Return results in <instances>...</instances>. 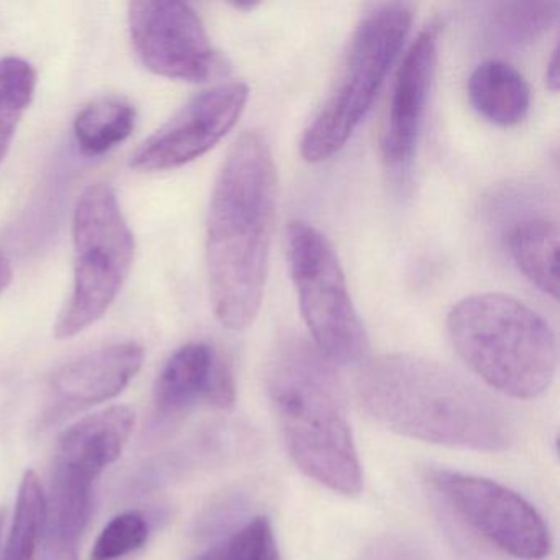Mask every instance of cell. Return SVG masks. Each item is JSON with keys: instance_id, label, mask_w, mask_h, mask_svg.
I'll use <instances>...</instances> for the list:
<instances>
[{"instance_id": "obj_1", "label": "cell", "mask_w": 560, "mask_h": 560, "mask_svg": "<svg viewBox=\"0 0 560 560\" xmlns=\"http://www.w3.org/2000/svg\"><path fill=\"white\" fill-rule=\"evenodd\" d=\"M277 201L273 153L264 133L247 130L222 163L206 222L212 310L228 329H247L260 311Z\"/></svg>"}, {"instance_id": "obj_2", "label": "cell", "mask_w": 560, "mask_h": 560, "mask_svg": "<svg viewBox=\"0 0 560 560\" xmlns=\"http://www.w3.org/2000/svg\"><path fill=\"white\" fill-rule=\"evenodd\" d=\"M360 405L383 428L432 444L500 452L513 422L493 398L448 366L392 353L373 360L359 378Z\"/></svg>"}, {"instance_id": "obj_3", "label": "cell", "mask_w": 560, "mask_h": 560, "mask_svg": "<svg viewBox=\"0 0 560 560\" xmlns=\"http://www.w3.org/2000/svg\"><path fill=\"white\" fill-rule=\"evenodd\" d=\"M267 392L296 467L336 493L360 494L362 464L334 363L304 337L287 336L271 353Z\"/></svg>"}, {"instance_id": "obj_4", "label": "cell", "mask_w": 560, "mask_h": 560, "mask_svg": "<svg viewBox=\"0 0 560 560\" xmlns=\"http://www.w3.org/2000/svg\"><path fill=\"white\" fill-rule=\"evenodd\" d=\"M447 334L471 372L511 398H537L556 376V334L516 298L500 293L464 298L448 313Z\"/></svg>"}, {"instance_id": "obj_5", "label": "cell", "mask_w": 560, "mask_h": 560, "mask_svg": "<svg viewBox=\"0 0 560 560\" xmlns=\"http://www.w3.org/2000/svg\"><path fill=\"white\" fill-rule=\"evenodd\" d=\"M411 24L412 9L401 2L375 5L363 15L336 86L304 130L300 150L306 162H326L346 147L369 114Z\"/></svg>"}, {"instance_id": "obj_6", "label": "cell", "mask_w": 560, "mask_h": 560, "mask_svg": "<svg viewBox=\"0 0 560 560\" xmlns=\"http://www.w3.org/2000/svg\"><path fill=\"white\" fill-rule=\"evenodd\" d=\"M73 245L74 287L55 326L58 339H70L97 323L132 270L136 238L109 185H91L78 199Z\"/></svg>"}, {"instance_id": "obj_7", "label": "cell", "mask_w": 560, "mask_h": 560, "mask_svg": "<svg viewBox=\"0 0 560 560\" xmlns=\"http://www.w3.org/2000/svg\"><path fill=\"white\" fill-rule=\"evenodd\" d=\"M287 252L301 314L314 346L332 363L362 362L369 353V336L332 244L307 222L293 221L287 229Z\"/></svg>"}, {"instance_id": "obj_8", "label": "cell", "mask_w": 560, "mask_h": 560, "mask_svg": "<svg viewBox=\"0 0 560 560\" xmlns=\"http://www.w3.org/2000/svg\"><path fill=\"white\" fill-rule=\"evenodd\" d=\"M425 481L465 526L501 552L517 560L549 557V527L516 491L487 478L441 468L429 470Z\"/></svg>"}, {"instance_id": "obj_9", "label": "cell", "mask_w": 560, "mask_h": 560, "mask_svg": "<svg viewBox=\"0 0 560 560\" xmlns=\"http://www.w3.org/2000/svg\"><path fill=\"white\" fill-rule=\"evenodd\" d=\"M129 28L140 60L159 77L202 83L218 70V51L188 4L173 0L132 2Z\"/></svg>"}, {"instance_id": "obj_10", "label": "cell", "mask_w": 560, "mask_h": 560, "mask_svg": "<svg viewBox=\"0 0 560 560\" xmlns=\"http://www.w3.org/2000/svg\"><path fill=\"white\" fill-rule=\"evenodd\" d=\"M248 96L245 83L222 84L199 94L142 143L132 156L133 168L166 172L206 155L234 129Z\"/></svg>"}, {"instance_id": "obj_11", "label": "cell", "mask_w": 560, "mask_h": 560, "mask_svg": "<svg viewBox=\"0 0 560 560\" xmlns=\"http://www.w3.org/2000/svg\"><path fill=\"white\" fill-rule=\"evenodd\" d=\"M438 45V25L429 24L409 45L396 73L388 119L382 137V155L388 170L398 175L405 173L415 159L434 81Z\"/></svg>"}, {"instance_id": "obj_12", "label": "cell", "mask_w": 560, "mask_h": 560, "mask_svg": "<svg viewBox=\"0 0 560 560\" xmlns=\"http://www.w3.org/2000/svg\"><path fill=\"white\" fill-rule=\"evenodd\" d=\"M153 401L163 416L178 415L198 401L219 409L231 408L235 401L231 363L211 343H186L160 372Z\"/></svg>"}, {"instance_id": "obj_13", "label": "cell", "mask_w": 560, "mask_h": 560, "mask_svg": "<svg viewBox=\"0 0 560 560\" xmlns=\"http://www.w3.org/2000/svg\"><path fill=\"white\" fill-rule=\"evenodd\" d=\"M143 349L137 343H116L67 363L51 380V415H70L116 398L143 363Z\"/></svg>"}, {"instance_id": "obj_14", "label": "cell", "mask_w": 560, "mask_h": 560, "mask_svg": "<svg viewBox=\"0 0 560 560\" xmlns=\"http://www.w3.org/2000/svg\"><path fill=\"white\" fill-rule=\"evenodd\" d=\"M133 424L136 412L127 406H113L81 419L61 434L54 468L96 481L122 454Z\"/></svg>"}, {"instance_id": "obj_15", "label": "cell", "mask_w": 560, "mask_h": 560, "mask_svg": "<svg viewBox=\"0 0 560 560\" xmlns=\"http://www.w3.org/2000/svg\"><path fill=\"white\" fill-rule=\"evenodd\" d=\"M94 481L54 468L45 503L44 560H80V542L93 513Z\"/></svg>"}, {"instance_id": "obj_16", "label": "cell", "mask_w": 560, "mask_h": 560, "mask_svg": "<svg viewBox=\"0 0 560 560\" xmlns=\"http://www.w3.org/2000/svg\"><path fill=\"white\" fill-rule=\"evenodd\" d=\"M468 100L485 120L498 127L523 122L530 106L529 86L523 74L500 60L475 68L468 80Z\"/></svg>"}, {"instance_id": "obj_17", "label": "cell", "mask_w": 560, "mask_h": 560, "mask_svg": "<svg viewBox=\"0 0 560 560\" xmlns=\"http://www.w3.org/2000/svg\"><path fill=\"white\" fill-rule=\"evenodd\" d=\"M506 248L517 270L547 296L559 298V228L546 218H526L506 232Z\"/></svg>"}, {"instance_id": "obj_18", "label": "cell", "mask_w": 560, "mask_h": 560, "mask_svg": "<svg viewBox=\"0 0 560 560\" xmlns=\"http://www.w3.org/2000/svg\"><path fill=\"white\" fill-rule=\"evenodd\" d=\"M136 109L120 97H104L84 107L73 124L74 139L86 156H103L129 139Z\"/></svg>"}, {"instance_id": "obj_19", "label": "cell", "mask_w": 560, "mask_h": 560, "mask_svg": "<svg viewBox=\"0 0 560 560\" xmlns=\"http://www.w3.org/2000/svg\"><path fill=\"white\" fill-rule=\"evenodd\" d=\"M45 503L47 494L40 478L34 470L25 471L2 560H37L38 546L44 537Z\"/></svg>"}, {"instance_id": "obj_20", "label": "cell", "mask_w": 560, "mask_h": 560, "mask_svg": "<svg viewBox=\"0 0 560 560\" xmlns=\"http://www.w3.org/2000/svg\"><path fill=\"white\" fill-rule=\"evenodd\" d=\"M37 91V73L22 58L0 60V165Z\"/></svg>"}, {"instance_id": "obj_21", "label": "cell", "mask_w": 560, "mask_h": 560, "mask_svg": "<svg viewBox=\"0 0 560 560\" xmlns=\"http://www.w3.org/2000/svg\"><path fill=\"white\" fill-rule=\"evenodd\" d=\"M559 9V2H503L494 5L490 28L504 44H530L556 24Z\"/></svg>"}, {"instance_id": "obj_22", "label": "cell", "mask_w": 560, "mask_h": 560, "mask_svg": "<svg viewBox=\"0 0 560 560\" xmlns=\"http://www.w3.org/2000/svg\"><path fill=\"white\" fill-rule=\"evenodd\" d=\"M192 560H280L267 517H255L228 539Z\"/></svg>"}, {"instance_id": "obj_23", "label": "cell", "mask_w": 560, "mask_h": 560, "mask_svg": "<svg viewBox=\"0 0 560 560\" xmlns=\"http://www.w3.org/2000/svg\"><path fill=\"white\" fill-rule=\"evenodd\" d=\"M149 539V524L137 511H127L109 521L94 544L91 560H119L140 549Z\"/></svg>"}, {"instance_id": "obj_24", "label": "cell", "mask_w": 560, "mask_h": 560, "mask_svg": "<svg viewBox=\"0 0 560 560\" xmlns=\"http://www.w3.org/2000/svg\"><path fill=\"white\" fill-rule=\"evenodd\" d=\"M559 47H556L553 48L549 63H547L546 84L552 93H557V90H559Z\"/></svg>"}, {"instance_id": "obj_25", "label": "cell", "mask_w": 560, "mask_h": 560, "mask_svg": "<svg viewBox=\"0 0 560 560\" xmlns=\"http://www.w3.org/2000/svg\"><path fill=\"white\" fill-rule=\"evenodd\" d=\"M12 267L5 255L0 254V293L11 284Z\"/></svg>"}, {"instance_id": "obj_26", "label": "cell", "mask_w": 560, "mask_h": 560, "mask_svg": "<svg viewBox=\"0 0 560 560\" xmlns=\"http://www.w3.org/2000/svg\"><path fill=\"white\" fill-rule=\"evenodd\" d=\"M5 511L0 508V536H2V527H4Z\"/></svg>"}]
</instances>
